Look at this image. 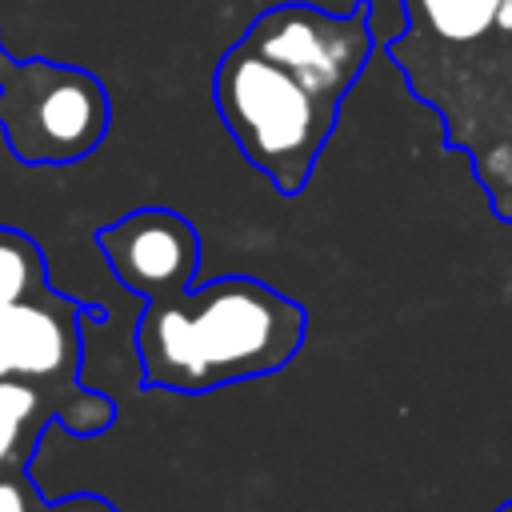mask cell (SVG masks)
<instances>
[{
	"label": "cell",
	"mask_w": 512,
	"mask_h": 512,
	"mask_svg": "<svg viewBox=\"0 0 512 512\" xmlns=\"http://www.w3.org/2000/svg\"><path fill=\"white\" fill-rule=\"evenodd\" d=\"M304 332L308 312L252 276H220L144 300L136 320L144 388L212 392L268 376L296 360Z\"/></svg>",
	"instance_id": "6da1fadb"
},
{
	"label": "cell",
	"mask_w": 512,
	"mask_h": 512,
	"mask_svg": "<svg viewBox=\"0 0 512 512\" xmlns=\"http://www.w3.org/2000/svg\"><path fill=\"white\" fill-rule=\"evenodd\" d=\"M212 100L244 160L260 168L280 196H300L336 128L340 104L316 96L244 40L220 56L212 72Z\"/></svg>",
	"instance_id": "7a4b0ae2"
},
{
	"label": "cell",
	"mask_w": 512,
	"mask_h": 512,
	"mask_svg": "<svg viewBox=\"0 0 512 512\" xmlns=\"http://www.w3.org/2000/svg\"><path fill=\"white\" fill-rule=\"evenodd\" d=\"M108 92L76 64L16 60L0 44V132L20 164H76L108 132Z\"/></svg>",
	"instance_id": "3957f363"
},
{
	"label": "cell",
	"mask_w": 512,
	"mask_h": 512,
	"mask_svg": "<svg viewBox=\"0 0 512 512\" xmlns=\"http://www.w3.org/2000/svg\"><path fill=\"white\" fill-rule=\"evenodd\" d=\"M80 316L84 308L52 288L0 308V380H24L64 400V428L96 436L112 428L116 404L80 388Z\"/></svg>",
	"instance_id": "277c9868"
},
{
	"label": "cell",
	"mask_w": 512,
	"mask_h": 512,
	"mask_svg": "<svg viewBox=\"0 0 512 512\" xmlns=\"http://www.w3.org/2000/svg\"><path fill=\"white\" fill-rule=\"evenodd\" d=\"M240 40L288 68L300 84H308L332 104H340L344 92L360 80L376 48L368 0H356L344 16L324 12L316 4H276L260 12Z\"/></svg>",
	"instance_id": "5b68a950"
},
{
	"label": "cell",
	"mask_w": 512,
	"mask_h": 512,
	"mask_svg": "<svg viewBox=\"0 0 512 512\" xmlns=\"http://www.w3.org/2000/svg\"><path fill=\"white\" fill-rule=\"evenodd\" d=\"M96 244L112 276L144 300L192 288L200 268V236L172 208H136L116 224H104Z\"/></svg>",
	"instance_id": "8992f818"
},
{
	"label": "cell",
	"mask_w": 512,
	"mask_h": 512,
	"mask_svg": "<svg viewBox=\"0 0 512 512\" xmlns=\"http://www.w3.org/2000/svg\"><path fill=\"white\" fill-rule=\"evenodd\" d=\"M504 0H404L408 28L388 44L392 56L404 52H452L484 36Z\"/></svg>",
	"instance_id": "52a82bcc"
},
{
	"label": "cell",
	"mask_w": 512,
	"mask_h": 512,
	"mask_svg": "<svg viewBox=\"0 0 512 512\" xmlns=\"http://www.w3.org/2000/svg\"><path fill=\"white\" fill-rule=\"evenodd\" d=\"M52 420L56 424L68 420V408L60 396L24 380H0V476L28 468L36 440Z\"/></svg>",
	"instance_id": "ba28073f"
},
{
	"label": "cell",
	"mask_w": 512,
	"mask_h": 512,
	"mask_svg": "<svg viewBox=\"0 0 512 512\" xmlns=\"http://www.w3.org/2000/svg\"><path fill=\"white\" fill-rule=\"evenodd\" d=\"M48 288L40 244L16 228H0V308Z\"/></svg>",
	"instance_id": "9c48e42d"
},
{
	"label": "cell",
	"mask_w": 512,
	"mask_h": 512,
	"mask_svg": "<svg viewBox=\"0 0 512 512\" xmlns=\"http://www.w3.org/2000/svg\"><path fill=\"white\" fill-rule=\"evenodd\" d=\"M40 508V492L32 488L28 472H4L0 476V512H36Z\"/></svg>",
	"instance_id": "30bf717a"
},
{
	"label": "cell",
	"mask_w": 512,
	"mask_h": 512,
	"mask_svg": "<svg viewBox=\"0 0 512 512\" xmlns=\"http://www.w3.org/2000/svg\"><path fill=\"white\" fill-rule=\"evenodd\" d=\"M36 512H116V504L96 496V492H76V496H64V500H40Z\"/></svg>",
	"instance_id": "8fae6325"
},
{
	"label": "cell",
	"mask_w": 512,
	"mask_h": 512,
	"mask_svg": "<svg viewBox=\"0 0 512 512\" xmlns=\"http://www.w3.org/2000/svg\"><path fill=\"white\" fill-rule=\"evenodd\" d=\"M496 512H512V500H504V504H500V508H496Z\"/></svg>",
	"instance_id": "7c38bea8"
}]
</instances>
